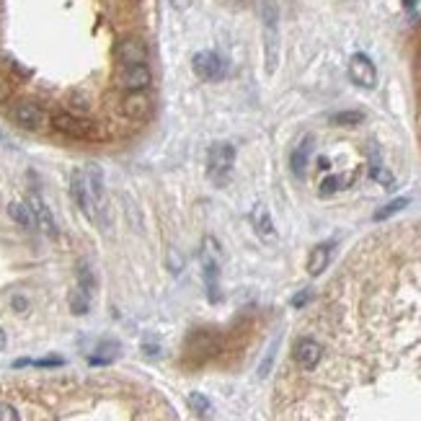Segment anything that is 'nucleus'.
<instances>
[{"mask_svg": "<svg viewBox=\"0 0 421 421\" xmlns=\"http://www.w3.org/2000/svg\"><path fill=\"white\" fill-rule=\"evenodd\" d=\"M233 163H235V150L228 143H215L207 153V176L212 179L215 186H225L233 176Z\"/></svg>", "mask_w": 421, "mask_h": 421, "instance_id": "obj_1", "label": "nucleus"}, {"mask_svg": "<svg viewBox=\"0 0 421 421\" xmlns=\"http://www.w3.org/2000/svg\"><path fill=\"white\" fill-rule=\"evenodd\" d=\"M52 127L55 132L60 135H67V137H75V140H98V124L86 117H78V114L72 112H57L52 117Z\"/></svg>", "mask_w": 421, "mask_h": 421, "instance_id": "obj_2", "label": "nucleus"}, {"mask_svg": "<svg viewBox=\"0 0 421 421\" xmlns=\"http://www.w3.org/2000/svg\"><path fill=\"white\" fill-rule=\"evenodd\" d=\"M264 41H266V70H277V55H279V13L274 0L264 3Z\"/></svg>", "mask_w": 421, "mask_h": 421, "instance_id": "obj_3", "label": "nucleus"}, {"mask_svg": "<svg viewBox=\"0 0 421 421\" xmlns=\"http://www.w3.org/2000/svg\"><path fill=\"white\" fill-rule=\"evenodd\" d=\"M191 67L197 72V78L202 80H209V83H215V80H223L225 72H228V63H225V57H220L217 52H197V55L191 57Z\"/></svg>", "mask_w": 421, "mask_h": 421, "instance_id": "obj_4", "label": "nucleus"}, {"mask_svg": "<svg viewBox=\"0 0 421 421\" xmlns=\"http://www.w3.org/2000/svg\"><path fill=\"white\" fill-rule=\"evenodd\" d=\"M202 269H205V282H207V290H209V300H217V271H220V261H217L215 238H205Z\"/></svg>", "mask_w": 421, "mask_h": 421, "instance_id": "obj_5", "label": "nucleus"}, {"mask_svg": "<svg viewBox=\"0 0 421 421\" xmlns=\"http://www.w3.org/2000/svg\"><path fill=\"white\" fill-rule=\"evenodd\" d=\"M70 194L75 199V205L80 207V212L88 217V220H96V207H93V199H91V189H88V181H86V174L83 171H72L70 176Z\"/></svg>", "mask_w": 421, "mask_h": 421, "instance_id": "obj_6", "label": "nucleus"}, {"mask_svg": "<svg viewBox=\"0 0 421 421\" xmlns=\"http://www.w3.org/2000/svg\"><path fill=\"white\" fill-rule=\"evenodd\" d=\"M11 117H13V122H16L18 127L24 129H39L41 122H44V109H41L37 101H18L16 106H13V112H11Z\"/></svg>", "mask_w": 421, "mask_h": 421, "instance_id": "obj_7", "label": "nucleus"}, {"mask_svg": "<svg viewBox=\"0 0 421 421\" xmlns=\"http://www.w3.org/2000/svg\"><path fill=\"white\" fill-rule=\"evenodd\" d=\"M349 78L354 80L359 88H373L375 83H377V70H375L373 60L367 55H362V52H357V55L349 60Z\"/></svg>", "mask_w": 421, "mask_h": 421, "instance_id": "obj_8", "label": "nucleus"}, {"mask_svg": "<svg viewBox=\"0 0 421 421\" xmlns=\"http://www.w3.org/2000/svg\"><path fill=\"white\" fill-rule=\"evenodd\" d=\"M150 112L153 101L145 91H127V96L122 98V114L127 119H145V117H150Z\"/></svg>", "mask_w": 421, "mask_h": 421, "instance_id": "obj_9", "label": "nucleus"}, {"mask_svg": "<svg viewBox=\"0 0 421 421\" xmlns=\"http://www.w3.org/2000/svg\"><path fill=\"white\" fill-rule=\"evenodd\" d=\"M153 83V75L148 65H122L119 86L124 91H145Z\"/></svg>", "mask_w": 421, "mask_h": 421, "instance_id": "obj_10", "label": "nucleus"}, {"mask_svg": "<svg viewBox=\"0 0 421 421\" xmlns=\"http://www.w3.org/2000/svg\"><path fill=\"white\" fill-rule=\"evenodd\" d=\"M117 60H119L122 65H145V60H148L145 41L137 39V37H124V39L117 44Z\"/></svg>", "mask_w": 421, "mask_h": 421, "instance_id": "obj_11", "label": "nucleus"}, {"mask_svg": "<svg viewBox=\"0 0 421 421\" xmlns=\"http://www.w3.org/2000/svg\"><path fill=\"white\" fill-rule=\"evenodd\" d=\"M320 354H323V349L313 339H300V342L294 344V362L300 367H305V370H313V367L318 365Z\"/></svg>", "mask_w": 421, "mask_h": 421, "instance_id": "obj_12", "label": "nucleus"}, {"mask_svg": "<svg viewBox=\"0 0 421 421\" xmlns=\"http://www.w3.org/2000/svg\"><path fill=\"white\" fill-rule=\"evenodd\" d=\"M32 209H34V220H37V228H39L41 233H47L49 238H55V235H57L55 217H52V212H49L47 207H44V202H41L39 197H32Z\"/></svg>", "mask_w": 421, "mask_h": 421, "instance_id": "obj_13", "label": "nucleus"}, {"mask_svg": "<svg viewBox=\"0 0 421 421\" xmlns=\"http://www.w3.org/2000/svg\"><path fill=\"white\" fill-rule=\"evenodd\" d=\"M8 215H11V220H16L21 228H37L34 209H32V205H26V202H11Z\"/></svg>", "mask_w": 421, "mask_h": 421, "instance_id": "obj_14", "label": "nucleus"}, {"mask_svg": "<svg viewBox=\"0 0 421 421\" xmlns=\"http://www.w3.org/2000/svg\"><path fill=\"white\" fill-rule=\"evenodd\" d=\"M328 261H331V246H316L310 251V259H308V271L310 277H318L320 271L326 269Z\"/></svg>", "mask_w": 421, "mask_h": 421, "instance_id": "obj_15", "label": "nucleus"}, {"mask_svg": "<svg viewBox=\"0 0 421 421\" xmlns=\"http://www.w3.org/2000/svg\"><path fill=\"white\" fill-rule=\"evenodd\" d=\"M251 220H254V228L256 233L261 235V238H271L274 235V228H271V220H269V212H266V207H256L254 215H251Z\"/></svg>", "mask_w": 421, "mask_h": 421, "instance_id": "obj_16", "label": "nucleus"}, {"mask_svg": "<svg viewBox=\"0 0 421 421\" xmlns=\"http://www.w3.org/2000/svg\"><path fill=\"white\" fill-rule=\"evenodd\" d=\"M310 148H313V143L310 140H305V143L297 148V150L292 153V171L294 176H305V168H308V155H310Z\"/></svg>", "mask_w": 421, "mask_h": 421, "instance_id": "obj_17", "label": "nucleus"}, {"mask_svg": "<svg viewBox=\"0 0 421 421\" xmlns=\"http://www.w3.org/2000/svg\"><path fill=\"white\" fill-rule=\"evenodd\" d=\"M406 205H408V199H406V197L396 199V202H388V205L380 207V209L375 212V220H388V217H393L396 212H401V209H403Z\"/></svg>", "mask_w": 421, "mask_h": 421, "instance_id": "obj_18", "label": "nucleus"}, {"mask_svg": "<svg viewBox=\"0 0 421 421\" xmlns=\"http://www.w3.org/2000/svg\"><path fill=\"white\" fill-rule=\"evenodd\" d=\"M70 308H72V313H78V316L88 313V292H83V290H78V292H72Z\"/></svg>", "mask_w": 421, "mask_h": 421, "instance_id": "obj_19", "label": "nucleus"}, {"mask_svg": "<svg viewBox=\"0 0 421 421\" xmlns=\"http://www.w3.org/2000/svg\"><path fill=\"white\" fill-rule=\"evenodd\" d=\"M78 277H80V290H83V292H88V294L93 292L96 282H93V274H91V269H88L86 264H80Z\"/></svg>", "mask_w": 421, "mask_h": 421, "instance_id": "obj_20", "label": "nucleus"}, {"mask_svg": "<svg viewBox=\"0 0 421 421\" xmlns=\"http://www.w3.org/2000/svg\"><path fill=\"white\" fill-rule=\"evenodd\" d=\"M189 403H191V408H194L197 413H202V416H209V401H207L202 393H191Z\"/></svg>", "mask_w": 421, "mask_h": 421, "instance_id": "obj_21", "label": "nucleus"}, {"mask_svg": "<svg viewBox=\"0 0 421 421\" xmlns=\"http://www.w3.org/2000/svg\"><path fill=\"white\" fill-rule=\"evenodd\" d=\"M349 181H342V176H328L326 181H323V186H320V194H331V191L342 189V186H346Z\"/></svg>", "mask_w": 421, "mask_h": 421, "instance_id": "obj_22", "label": "nucleus"}, {"mask_svg": "<svg viewBox=\"0 0 421 421\" xmlns=\"http://www.w3.org/2000/svg\"><path fill=\"white\" fill-rule=\"evenodd\" d=\"M359 122H362L359 112H342L334 117V124H359Z\"/></svg>", "mask_w": 421, "mask_h": 421, "instance_id": "obj_23", "label": "nucleus"}, {"mask_svg": "<svg viewBox=\"0 0 421 421\" xmlns=\"http://www.w3.org/2000/svg\"><path fill=\"white\" fill-rule=\"evenodd\" d=\"M0 421H18L16 408L8 403H0Z\"/></svg>", "mask_w": 421, "mask_h": 421, "instance_id": "obj_24", "label": "nucleus"}, {"mask_svg": "<svg viewBox=\"0 0 421 421\" xmlns=\"http://www.w3.org/2000/svg\"><path fill=\"white\" fill-rule=\"evenodd\" d=\"M11 93H13V86H11V80L6 78L3 72H0V101H6Z\"/></svg>", "mask_w": 421, "mask_h": 421, "instance_id": "obj_25", "label": "nucleus"}, {"mask_svg": "<svg viewBox=\"0 0 421 421\" xmlns=\"http://www.w3.org/2000/svg\"><path fill=\"white\" fill-rule=\"evenodd\" d=\"M13 308H16L18 313H24V310L29 308V302H26V297H21V294H16V297H13Z\"/></svg>", "mask_w": 421, "mask_h": 421, "instance_id": "obj_26", "label": "nucleus"}, {"mask_svg": "<svg viewBox=\"0 0 421 421\" xmlns=\"http://www.w3.org/2000/svg\"><path fill=\"white\" fill-rule=\"evenodd\" d=\"M171 6H174V8H179V11H183V8H189V6H191V0H171Z\"/></svg>", "mask_w": 421, "mask_h": 421, "instance_id": "obj_27", "label": "nucleus"}, {"mask_svg": "<svg viewBox=\"0 0 421 421\" xmlns=\"http://www.w3.org/2000/svg\"><path fill=\"white\" fill-rule=\"evenodd\" d=\"M308 297H310V294L308 292H302V294H297V297H294V305H297V308H300V305H305V300H308Z\"/></svg>", "mask_w": 421, "mask_h": 421, "instance_id": "obj_28", "label": "nucleus"}, {"mask_svg": "<svg viewBox=\"0 0 421 421\" xmlns=\"http://www.w3.org/2000/svg\"><path fill=\"white\" fill-rule=\"evenodd\" d=\"M6 349V331H3V328H0V351Z\"/></svg>", "mask_w": 421, "mask_h": 421, "instance_id": "obj_29", "label": "nucleus"}, {"mask_svg": "<svg viewBox=\"0 0 421 421\" xmlns=\"http://www.w3.org/2000/svg\"><path fill=\"white\" fill-rule=\"evenodd\" d=\"M0 143H3V132H0Z\"/></svg>", "mask_w": 421, "mask_h": 421, "instance_id": "obj_30", "label": "nucleus"}]
</instances>
